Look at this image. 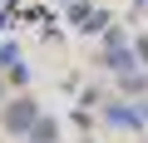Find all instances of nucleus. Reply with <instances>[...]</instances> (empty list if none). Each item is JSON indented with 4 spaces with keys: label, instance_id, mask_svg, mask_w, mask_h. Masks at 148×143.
Wrapping results in <instances>:
<instances>
[{
    "label": "nucleus",
    "instance_id": "7ed1b4c3",
    "mask_svg": "<svg viewBox=\"0 0 148 143\" xmlns=\"http://www.w3.org/2000/svg\"><path fill=\"white\" fill-rule=\"evenodd\" d=\"M138 59H143V64H148V35H143V40H138Z\"/></svg>",
    "mask_w": 148,
    "mask_h": 143
},
{
    "label": "nucleus",
    "instance_id": "f03ea898",
    "mask_svg": "<svg viewBox=\"0 0 148 143\" xmlns=\"http://www.w3.org/2000/svg\"><path fill=\"white\" fill-rule=\"evenodd\" d=\"M109 123H123V128H138L143 118H138L133 109H109Z\"/></svg>",
    "mask_w": 148,
    "mask_h": 143
},
{
    "label": "nucleus",
    "instance_id": "f257e3e1",
    "mask_svg": "<svg viewBox=\"0 0 148 143\" xmlns=\"http://www.w3.org/2000/svg\"><path fill=\"white\" fill-rule=\"evenodd\" d=\"M5 128H10V133H30V128H35V104H30V99H15V104L5 109Z\"/></svg>",
    "mask_w": 148,
    "mask_h": 143
}]
</instances>
